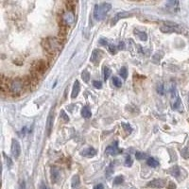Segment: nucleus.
<instances>
[{"instance_id": "1", "label": "nucleus", "mask_w": 189, "mask_h": 189, "mask_svg": "<svg viewBox=\"0 0 189 189\" xmlns=\"http://www.w3.org/2000/svg\"><path fill=\"white\" fill-rule=\"evenodd\" d=\"M111 9H112V5L110 3H101V4H98L95 6V9H94V17L96 21H100L104 19V17L106 16Z\"/></svg>"}, {"instance_id": "2", "label": "nucleus", "mask_w": 189, "mask_h": 189, "mask_svg": "<svg viewBox=\"0 0 189 189\" xmlns=\"http://www.w3.org/2000/svg\"><path fill=\"white\" fill-rule=\"evenodd\" d=\"M45 42H46V46H45L46 50L48 53H51V54L55 53L58 48L60 47V43H58V41L56 40V39L48 38V39H46V40H45Z\"/></svg>"}, {"instance_id": "3", "label": "nucleus", "mask_w": 189, "mask_h": 189, "mask_svg": "<svg viewBox=\"0 0 189 189\" xmlns=\"http://www.w3.org/2000/svg\"><path fill=\"white\" fill-rule=\"evenodd\" d=\"M9 91H11L12 94L18 95L23 91L24 83H23L22 80H18V79L17 80H13L12 81H11V83L9 84Z\"/></svg>"}, {"instance_id": "4", "label": "nucleus", "mask_w": 189, "mask_h": 189, "mask_svg": "<svg viewBox=\"0 0 189 189\" xmlns=\"http://www.w3.org/2000/svg\"><path fill=\"white\" fill-rule=\"evenodd\" d=\"M122 149H120L118 148V143L117 141H115L114 143H113L111 146L106 148V153L109 155H112V156H115V155H118L120 153H122Z\"/></svg>"}, {"instance_id": "5", "label": "nucleus", "mask_w": 189, "mask_h": 189, "mask_svg": "<svg viewBox=\"0 0 189 189\" xmlns=\"http://www.w3.org/2000/svg\"><path fill=\"white\" fill-rule=\"evenodd\" d=\"M53 123H54V109H52L50 111L49 114L47 116V119H46V134L47 136H49L51 132H52V129H53Z\"/></svg>"}, {"instance_id": "6", "label": "nucleus", "mask_w": 189, "mask_h": 189, "mask_svg": "<svg viewBox=\"0 0 189 189\" xmlns=\"http://www.w3.org/2000/svg\"><path fill=\"white\" fill-rule=\"evenodd\" d=\"M62 22L67 26H72L75 22V15L74 12L71 11H67L62 14Z\"/></svg>"}, {"instance_id": "7", "label": "nucleus", "mask_w": 189, "mask_h": 189, "mask_svg": "<svg viewBox=\"0 0 189 189\" xmlns=\"http://www.w3.org/2000/svg\"><path fill=\"white\" fill-rule=\"evenodd\" d=\"M148 186L154 189H161L167 186V182L162 179H155L148 183Z\"/></svg>"}, {"instance_id": "8", "label": "nucleus", "mask_w": 189, "mask_h": 189, "mask_svg": "<svg viewBox=\"0 0 189 189\" xmlns=\"http://www.w3.org/2000/svg\"><path fill=\"white\" fill-rule=\"evenodd\" d=\"M21 154V147L20 144L17 141L16 139L12 140V155L13 156V158L17 159Z\"/></svg>"}, {"instance_id": "9", "label": "nucleus", "mask_w": 189, "mask_h": 189, "mask_svg": "<svg viewBox=\"0 0 189 189\" xmlns=\"http://www.w3.org/2000/svg\"><path fill=\"white\" fill-rule=\"evenodd\" d=\"M101 58H102V51H100L98 49H95L91 55L90 61L93 62L94 64H98Z\"/></svg>"}, {"instance_id": "10", "label": "nucleus", "mask_w": 189, "mask_h": 189, "mask_svg": "<svg viewBox=\"0 0 189 189\" xmlns=\"http://www.w3.org/2000/svg\"><path fill=\"white\" fill-rule=\"evenodd\" d=\"M96 154V151L94 148H87L80 152L81 156H84V157H87V158L94 157Z\"/></svg>"}, {"instance_id": "11", "label": "nucleus", "mask_w": 189, "mask_h": 189, "mask_svg": "<svg viewBox=\"0 0 189 189\" xmlns=\"http://www.w3.org/2000/svg\"><path fill=\"white\" fill-rule=\"evenodd\" d=\"M80 82L76 80L74 82V86H73V90H72V95H71V98H76L77 95L80 93Z\"/></svg>"}, {"instance_id": "12", "label": "nucleus", "mask_w": 189, "mask_h": 189, "mask_svg": "<svg viewBox=\"0 0 189 189\" xmlns=\"http://www.w3.org/2000/svg\"><path fill=\"white\" fill-rule=\"evenodd\" d=\"M130 12H119L117 14H115V16L114 18L113 19V21H112V24L113 25H114V24L117 22L120 18H123V17H127V16H130Z\"/></svg>"}, {"instance_id": "13", "label": "nucleus", "mask_w": 189, "mask_h": 189, "mask_svg": "<svg viewBox=\"0 0 189 189\" xmlns=\"http://www.w3.org/2000/svg\"><path fill=\"white\" fill-rule=\"evenodd\" d=\"M60 178V172L58 170L57 168H52L51 169V179H52V182H56L58 180H59Z\"/></svg>"}, {"instance_id": "14", "label": "nucleus", "mask_w": 189, "mask_h": 189, "mask_svg": "<svg viewBox=\"0 0 189 189\" xmlns=\"http://www.w3.org/2000/svg\"><path fill=\"white\" fill-rule=\"evenodd\" d=\"M81 114H82V116H83L84 118H90L91 117L92 113H91V110H90V108L88 107V106H84V107L82 108Z\"/></svg>"}, {"instance_id": "15", "label": "nucleus", "mask_w": 189, "mask_h": 189, "mask_svg": "<svg viewBox=\"0 0 189 189\" xmlns=\"http://www.w3.org/2000/svg\"><path fill=\"white\" fill-rule=\"evenodd\" d=\"M147 164H148V166L151 167H157L159 166V162L155 158H152V157L148 158Z\"/></svg>"}, {"instance_id": "16", "label": "nucleus", "mask_w": 189, "mask_h": 189, "mask_svg": "<svg viewBox=\"0 0 189 189\" xmlns=\"http://www.w3.org/2000/svg\"><path fill=\"white\" fill-rule=\"evenodd\" d=\"M134 33L140 38V40H142V41H147L148 36H147V34H146V32H144V31H139V30H135Z\"/></svg>"}, {"instance_id": "17", "label": "nucleus", "mask_w": 189, "mask_h": 189, "mask_svg": "<svg viewBox=\"0 0 189 189\" xmlns=\"http://www.w3.org/2000/svg\"><path fill=\"white\" fill-rule=\"evenodd\" d=\"M111 69L108 66H105L103 68V77H104V80H107L109 79V77L111 76Z\"/></svg>"}, {"instance_id": "18", "label": "nucleus", "mask_w": 189, "mask_h": 189, "mask_svg": "<svg viewBox=\"0 0 189 189\" xmlns=\"http://www.w3.org/2000/svg\"><path fill=\"white\" fill-rule=\"evenodd\" d=\"M169 172H170L171 175L175 176V177H178L179 175H180L181 170H180V168H179L178 167H172L170 169V170H169Z\"/></svg>"}, {"instance_id": "19", "label": "nucleus", "mask_w": 189, "mask_h": 189, "mask_svg": "<svg viewBox=\"0 0 189 189\" xmlns=\"http://www.w3.org/2000/svg\"><path fill=\"white\" fill-rule=\"evenodd\" d=\"M113 83H114V85L115 87H117V88H119V87L122 86V81H121V80L117 77H113Z\"/></svg>"}, {"instance_id": "20", "label": "nucleus", "mask_w": 189, "mask_h": 189, "mask_svg": "<svg viewBox=\"0 0 189 189\" xmlns=\"http://www.w3.org/2000/svg\"><path fill=\"white\" fill-rule=\"evenodd\" d=\"M124 182V177L123 176H116L114 180V185H121V183H123Z\"/></svg>"}, {"instance_id": "21", "label": "nucleus", "mask_w": 189, "mask_h": 189, "mask_svg": "<svg viewBox=\"0 0 189 189\" xmlns=\"http://www.w3.org/2000/svg\"><path fill=\"white\" fill-rule=\"evenodd\" d=\"M81 77H82V80H83V81L89 82V80H90V74H89V72L86 71V70H84L83 72H82V74H81Z\"/></svg>"}, {"instance_id": "22", "label": "nucleus", "mask_w": 189, "mask_h": 189, "mask_svg": "<svg viewBox=\"0 0 189 189\" xmlns=\"http://www.w3.org/2000/svg\"><path fill=\"white\" fill-rule=\"evenodd\" d=\"M135 157H136L137 160H143L145 158H147L148 155L144 152H141V151H136V153H135Z\"/></svg>"}, {"instance_id": "23", "label": "nucleus", "mask_w": 189, "mask_h": 189, "mask_svg": "<svg viewBox=\"0 0 189 189\" xmlns=\"http://www.w3.org/2000/svg\"><path fill=\"white\" fill-rule=\"evenodd\" d=\"M119 74L120 76L123 77V79H127V77H128V70L126 67H122V68L120 69L119 71Z\"/></svg>"}, {"instance_id": "24", "label": "nucleus", "mask_w": 189, "mask_h": 189, "mask_svg": "<svg viewBox=\"0 0 189 189\" xmlns=\"http://www.w3.org/2000/svg\"><path fill=\"white\" fill-rule=\"evenodd\" d=\"M181 106H182V101H181L180 98H176V101H175V102H174V104H173V109H174V110H178L179 108L181 107Z\"/></svg>"}, {"instance_id": "25", "label": "nucleus", "mask_w": 189, "mask_h": 189, "mask_svg": "<svg viewBox=\"0 0 189 189\" xmlns=\"http://www.w3.org/2000/svg\"><path fill=\"white\" fill-rule=\"evenodd\" d=\"M133 159H132V157L130 156V155H128L127 157H126V160H125V166L126 167H132L133 166Z\"/></svg>"}, {"instance_id": "26", "label": "nucleus", "mask_w": 189, "mask_h": 189, "mask_svg": "<svg viewBox=\"0 0 189 189\" xmlns=\"http://www.w3.org/2000/svg\"><path fill=\"white\" fill-rule=\"evenodd\" d=\"M108 48H109V50H110L111 53H112V54H115V53H116V46H115L114 45H112V43H109Z\"/></svg>"}, {"instance_id": "27", "label": "nucleus", "mask_w": 189, "mask_h": 189, "mask_svg": "<svg viewBox=\"0 0 189 189\" xmlns=\"http://www.w3.org/2000/svg\"><path fill=\"white\" fill-rule=\"evenodd\" d=\"M93 85L96 87V89H101V88H102V83H101V81H99V80H94L93 81Z\"/></svg>"}, {"instance_id": "28", "label": "nucleus", "mask_w": 189, "mask_h": 189, "mask_svg": "<svg viewBox=\"0 0 189 189\" xmlns=\"http://www.w3.org/2000/svg\"><path fill=\"white\" fill-rule=\"evenodd\" d=\"M61 118L64 121V122H67V121H69V117L66 115V114L64 113V111H62L61 112Z\"/></svg>"}, {"instance_id": "29", "label": "nucleus", "mask_w": 189, "mask_h": 189, "mask_svg": "<svg viewBox=\"0 0 189 189\" xmlns=\"http://www.w3.org/2000/svg\"><path fill=\"white\" fill-rule=\"evenodd\" d=\"M122 126L124 127V130H126V132H128L129 133H132L133 129H132V127H130V126L129 124H125V123H122Z\"/></svg>"}, {"instance_id": "30", "label": "nucleus", "mask_w": 189, "mask_h": 189, "mask_svg": "<svg viewBox=\"0 0 189 189\" xmlns=\"http://www.w3.org/2000/svg\"><path fill=\"white\" fill-rule=\"evenodd\" d=\"M157 91H158V93L160 94V95H164V84H160L159 86H158V88H157Z\"/></svg>"}, {"instance_id": "31", "label": "nucleus", "mask_w": 189, "mask_h": 189, "mask_svg": "<svg viewBox=\"0 0 189 189\" xmlns=\"http://www.w3.org/2000/svg\"><path fill=\"white\" fill-rule=\"evenodd\" d=\"M113 173H114V169H112V166H110L107 170H106V175H107V177H110Z\"/></svg>"}, {"instance_id": "32", "label": "nucleus", "mask_w": 189, "mask_h": 189, "mask_svg": "<svg viewBox=\"0 0 189 189\" xmlns=\"http://www.w3.org/2000/svg\"><path fill=\"white\" fill-rule=\"evenodd\" d=\"M99 43L100 45H102V46H109V43H108V42L105 40V39H100L99 40Z\"/></svg>"}, {"instance_id": "33", "label": "nucleus", "mask_w": 189, "mask_h": 189, "mask_svg": "<svg viewBox=\"0 0 189 189\" xmlns=\"http://www.w3.org/2000/svg\"><path fill=\"white\" fill-rule=\"evenodd\" d=\"M125 46V43H124L123 42H120V43H119V45H118V46H117V47H118V49H124V48H125V46Z\"/></svg>"}, {"instance_id": "34", "label": "nucleus", "mask_w": 189, "mask_h": 189, "mask_svg": "<svg viewBox=\"0 0 189 189\" xmlns=\"http://www.w3.org/2000/svg\"><path fill=\"white\" fill-rule=\"evenodd\" d=\"M6 161H7V164H8V167H11L12 164V161H11V159H9V157H6Z\"/></svg>"}, {"instance_id": "35", "label": "nucleus", "mask_w": 189, "mask_h": 189, "mask_svg": "<svg viewBox=\"0 0 189 189\" xmlns=\"http://www.w3.org/2000/svg\"><path fill=\"white\" fill-rule=\"evenodd\" d=\"M94 189H104V187H103V185H101V183H99V185H96Z\"/></svg>"}, {"instance_id": "36", "label": "nucleus", "mask_w": 189, "mask_h": 189, "mask_svg": "<svg viewBox=\"0 0 189 189\" xmlns=\"http://www.w3.org/2000/svg\"><path fill=\"white\" fill-rule=\"evenodd\" d=\"M43 189H47V187H46V186H43Z\"/></svg>"}]
</instances>
